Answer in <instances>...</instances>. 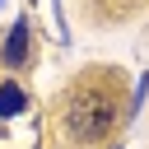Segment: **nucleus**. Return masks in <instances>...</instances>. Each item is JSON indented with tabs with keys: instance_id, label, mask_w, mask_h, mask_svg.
<instances>
[{
	"instance_id": "f03ea898",
	"label": "nucleus",
	"mask_w": 149,
	"mask_h": 149,
	"mask_svg": "<svg viewBox=\"0 0 149 149\" xmlns=\"http://www.w3.org/2000/svg\"><path fill=\"white\" fill-rule=\"evenodd\" d=\"M23 51H28V23L19 19L5 37V65H23Z\"/></svg>"
},
{
	"instance_id": "7ed1b4c3",
	"label": "nucleus",
	"mask_w": 149,
	"mask_h": 149,
	"mask_svg": "<svg viewBox=\"0 0 149 149\" xmlns=\"http://www.w3.org/2000/svg\"><path fill=\"white\" fill-rule=\"evenodd\" d=\"M23 112V88L19 84H0V116H19Z\"/></svg>"
},
{
	"instance_id": "f257e3e1",
	"label": "nucleus",
	"mask_w": 149,
	"mask_h": 149,
	"mask_svg": "<svg viewBox=\"0 0 149 149\" xmlns=\"http://www.w3.org/2000/svg\"><path fill=\"white\" fill-rule=\"evenodd\" d=\"M65 126H70L74 140H102V135L116 126V98H112L102 84H84V88L70 98Z\"/></svg>"
}]
</instances>
